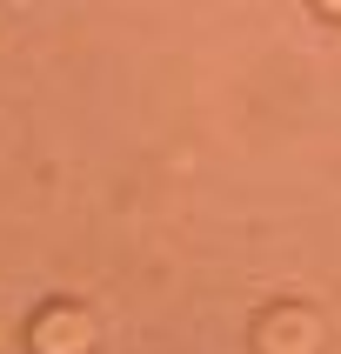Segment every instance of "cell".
Segmentation results:
<instances>
[{
  "label": "cell",
  "instance_id": "2",
  "mask_svg": "<svg viewBox=\"0 0 341 354\" xmlns=\"http://www.w3.org/2000/svg\"><path fill=\"white\" fill-rule=\"evenodd\" d=\"M94 348V328L80 308H47L34 321V354H87Z\"/></svg>",
  "mask_w": 341,
  "mask_h": 354
},
{
  "label": "cell",
  "instance_id": "1",
  "mask_svg": "<svg viewBox=\"0 0 341 354\" xmlns=\"http://www.w3.org/2000/svg\"><path fill=\"white\" fill-rule=\"evenodd\" d=\"M321 348V321L308 308H275L255 328V354H315Z\"/></svg>",
  "mask_w": 341,
  "mask_h": 354
},
{
  "label": "cell",
  "instance_id": "3",
  "mask_svg": "<svg viewBox=\"0 0 341 354\" xmlns=\"http://www.w3.org/2000/svg\"><path fill=\"white\" fill-rule=\"evenodd\" d=\"M321 14H335V20H341V0H321Z\"/></svg>",
  "mask_w": 341,
  "mask_h": 354
}]
</instances>
